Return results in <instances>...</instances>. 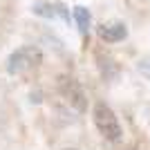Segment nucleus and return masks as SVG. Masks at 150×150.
<instances>
[{"label":"nucleus","mask_w":150,"mask_h":150,"mask_svg":"<svg viewBox=\"0 0 150 150\" xmlns=\"http://www.w3.org/2000/svg\"><path fill=\"white\" fill-rule=\"evenodd\" d=\"M43 63V52L34 47V45H25L7 58V72L11 76H27L31 72H36Z\"/></svg>","instance_id":"nucleus-1"},{"label":"nucleus","mask_w":150,"mask_h":150,"mask_svg":"<svg viewBox=\"0 0 150 150\" xmlns=\"http://www.w3.org/2000/svg\"><path fill=\"white\" fill-rule=\"evenodd\" d=\"M65 150H76V148H65Z\"/></svg>","instance_id":"nucleus-10"},{"label":"nucleus","mask_w":150,"mask_h":150,"mask_svg":"<svg viewBox=\"0 0 150 150\" xmlns=\"http://www.w3.org/2000/svg\"><path fill=\"white\" fill-rule=\"evenodd\" d=\"M96 61H99L101 76H103L105 81H110V79H117V74H119V65L114 63V58H110V56H103V54H99V56H96Z\"/></svg>","instance_id":"nucleus-5"},{"label":"nucleus","mask_w":150,"mask_h":150,"mask_svg":"<svg viewBox=\"0 0 150 150\" xmlns=\"http://www.w3.org/2000/svg\"><path fill=\"white\" fill-rule=\"evenodd\" d=\"M74 20H76V25H79V31H81L83 36H88L90 27H92V16H90V11L83 5L74 7Z\"/></svg>","instance_id":"nucleus-6"},{"label":"nucleus","mask_w":150,"mask_h":150,"mask_svg":"<svg viewBox=\"0 0 150 150\" xmlns=\"http://www.w3.org/2000/svg\"><path fill=\"white\" fill-rule=\"evenodd\" d=\"M56 5V16H61L65 23H69V11H67V7L63 5V2H54Z\"/></svg>","instance_id":"nucleus-8"},{"label":"nucleus","mask_w":150,"mask_h":150,"mask_svg":"<svg viewBox=\"0 0 150 150\" xmlns=\"http://www.w3.org/2000/svg\"><path fill=\"white\" fill-rule=\"evenodd\" d=\"M31 11L43 18H56V5H52V2H36L31 7Z\"/></svg>","instance_id":"nucleus-7"},{"label":"nucleus","mask_w":150,"mask_h":150,"mask_svg":"<svg viewBox=\"0 0 150 150\" xmlns=\"http://www.w3.org/2000/svg\"><path fill=\"white\" fill-rule=\"evenodd\" d=\"M96 34H99V38L103 43H121L128 36V27H125V23H119V20L103 23V25L96 27Z\"/></svg>","instance_id":"nucleus-4"},{"label":"nucleus","mask_w":150,"mask_h":150,"mask_svg":"<svg viewBox=\"0 0 150 150\" xmlns=\"http://www.w3.org/2000/svg\"><path fill=\"white\" fill-rule=\"evenodd\" d=\"M58 90H61L65 101L74 108L76 112H85V110H88V96H85L81 83L76 81V79H72V76H61V79H58Z\"/></svg>","instance_id":"nucleus-3"},{"label":"nucleus","mask_w":150,"mask_h":150,"mask_svg":"<svg viewBox=\"0 0 150 150\" xmlns=\"http://www.w3.org/2000/svg\"><path fill=\"white\" fill-rule=\"evenodd\" d=\"M139 72L146 76V79H150V61H144V63H139Z\"/></svg>","instance_id":"nucleus-9"},{"label":"nucleus","mask_w":150,"mask_h":150,"mask_svg":"<svg viewBox=\"0 0 150 150\" xmlns=\"http://www.w3.org/2000/svg\"><path fill=\"white\" fill-rule=\"evenodd\" d=\"M94 125H96V130L101 132V137L108 139V141H119L123 137V130H121V123L117 119V114L110 105L105 103H96L94 105Z\"/></svg>","instance_id":"nucleus-2"}]
</instances>
